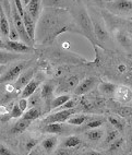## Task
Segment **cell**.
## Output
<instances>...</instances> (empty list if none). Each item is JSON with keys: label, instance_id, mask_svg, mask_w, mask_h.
<instances>
[{"label": "cell", "instance_id": "obj_1", "mask_svg": "<svg viewBox=\"0 0 132 155\" xmlns=\"http://www.w3.org/2000/svg\"><path fill=\"white\" fill-rule=\"evenodd\" d=\"M66 19L67 13L64 10L52 9L45 12L38 22V37H41L44 42H51L57 35L69 31L71 26L68 23H63V20Z\"/></svg>", "mask_w": 132, "mask_h": 155}, {"label": "cell", "instance_id": "obj_2", "mask_svg": "<svg viewBox=\"0 0 132 155\" xmlns=\"http://www.w3.org/2000/svg\"><path fill=\"white\" fill-rule=\"evenodd\" d=\"M77 21L81 34L85 35L93 44H95L96 38H95V34H94L93 21H92L91 17L88 15L85 9H81L79 11V13L77 14Z\"/></svg>", "mask_w": 132, "mask_h": 155}, {"label": "cell", "instance_id": "obj_3", "mask_svg": "<svg viewBox=\"0 0 132 155\" xmlns=\"http://www.w3.org/2000/svg\"><path fill=\"white\" fill-rule=\"evenodd\" d=\"M11 17H12V20H13L14 26H15V28L18 30V33H19V35H20V39H22L23 42L26 43V44L30 45V46H33L34 42L31 39L28 32L25 30L23 18H22V15L20 14V12L18 11V9L15 6H14L13 8H11Z\"/></svg>", "mask_w": 132, "mask_h": 155}, {"label": "cell", "instance_id": "obj_4", "mask_svg": "<svg viewBox=\"0 0 132 155\" xmlns=\"http://www.w3.org/2000/svg\"><path fill=\"white\" fill-rule=\"evenodd\" d=\"M75 114L74 108H70V109H60L57 113L49 115L48 117H46V119L44 120V122L46 124H50V122H64L69 119L70 117Z\"/></svg>", "mask_w": 132, "mask_h": 155}, {"label": "cell", "instance_id": "obj_5", "mask_svg": "<svg viewBox=\"0 0 132 155\" xmlns=\"http://www.w3.org/2000/svg\"><path fill=\"white\" fill-rule=\"evenodd\" d=\"M23 70H24V64H19L13 66L12 68H10L8 71L3 72V74L0 77V84L17 80L18 77L23 72Z\"/></svg>", "mask_w": 132, "mask_h": 155}, {"label": "cell", "instance_id": "obj_6", "mask_svg": "<svg viewBox=\"0 0 132 155\" xmlns=\"http://www.w3.org/2000/svg\"><path fill=\"white\" fill-rule=\"evenodd\" d=\"M114 98L117 102L127 104L132 100V91L130 87L126 85H117L115 92H114Z\"/></svg>", "mask_w": 132, "mask_h": 155}, {"label": "cell", "instance_id": "obj_7", "mask_svg": "<svg viewBox=\"0 0 132 155\" xmlns=\"http://www.w3.org/2000/svg\"><path fill=\"white\" fill-rule=\"evenodd\" d=\"M96 84H97L96 78H93V77L86 78L82 82H80V83L78 84V86L74 89V94L75 95L86 94V93H88L91 90H93Z\"/></svg>", "mask_w": 132, "mask_h": 155}, {"label": "cell", "instance_id": "obj_8", "mask_svg": "<svg viewBox=\"0 0 132 155\" xmlns=\"http://www.w3.org/2000/svg\"><path fill=\"white\" fill-rule=\"evenodd\" d=\"M80 83V80L77 75H71V77L67 78L66 80L61 81V83L58 85L57 91L58 93H63V92H70L73 91L78 86V84Z\"/></svg>", "mask_w": 132, "mask_h": 155}, {"label": "cell", "instance_id": "obj_9", "mask_svg": "<svg viewBox=\"0 0 132 155\" xmlns=\"http://www.w3.org/2000/svg\"><path fill=\"white\" fill-rule=\"evenodd\" d=\"M33 75H34V70L33 69H28L26 70L25 72H22L21 74L18 77L17 81H15V83H14V87L17 90L18 92L21 91V90L24 87L26 84L30 82L32 79H33Z\"/></svg>", "mask_w": 132, "mask_h": 155}, {"label": "cell", "instance_id": "obj_10", "mask_svg": "<svg viewBox=\"0 0 132 155\" xmlns=\"http://www.w3.org/2000/svg\"><path fill=\"white\" fill-rule=\"evenodd\" d=\"M22 18H23V22H24L25 30H26V32H28V34L31 37V39L34 42V39H35V33H36L35 20L31 17L26 10H24V13H23Z\"/></svg>", "mask_w": 132, "mask_h": 155}, {"label": "cell", "instance_id": "obj_11", "mask_svg": "<svg viewBox=\"0 0 132 155\" xmlns=\"http://www.w3.org/2000/svg\"><path fill=\"white\" fill-rule=\"evenodd\" d=\"M7 46H8L9 50H12V51H15V53H30L32 50V46L28 45L24 42H19V41H10L9 39L7 42Z\"/></svg>", "mask_w": 132, "mask_h": 155}, {"label": "cell", "instance_id": "obj_12", "mask_svg": "<svg viewBox=\"0 0 132 155\" xmlns=\"http://www.w3.org/2000/svg\"><path fill=\"white\" fill-rule=\"evenodd\" d=\"M41 0H31L26 6V11L28 12L31 17L35 20V22L38 20L41 12Z\"/></svg>", "mask_w": 132, "mask_h": 155}, {"label": "cell", "instance_id": "obj_13", "mask_svg": "<svg viewBox=\"0 0 132 155\" xmlns=\"http://www.w3.org/2000/svg\"><path fill=\"white\" fill-rule=\"evenodd\" d=\"M39 84H41V81L39 80H37V79H32V80L23 87L22 93H21V97L28 98V97L32 96L36 92V90H37V87L39 86Z\"/></svg>", "mask_w": 132, "mask_h": 155}, {"label": "cell", "instance_id": "obj_14", "mask_svg": "<svg viewBox=\"0 0 132 155\" xmlns=\"http://www.w3.org/2000/svg\"><path fill=\"white\" fill-rule=\"evenodd\" d=\"M94 25V34H95V38L98 39L99 42H106L108 39V32L107 30L103 26L102 24L95 20H92Z\"/></svg>", "mask_w": 132, "mask_h": 155}, {"label": "cell", "instance_id": "obj_15", "mask_svg": "<svg viewBox=\"0 0 132 155\" xmlns=\"http://www.w3.org/2000/svg\"><path fill=\"white\" fill-rule=\"evenodd\" d=\"M54 91H55V87H54V85H52V84H49V83L44 84V85H43V87H41V98L45 101L47 107L50 105V102H51V100H52V94H54Z\"/></svg>", "mask_w": 132, "mask_h": 155}, {"label": "cell", "instance_id": "obj_16", "mask_svg": "<svg viewBox=\"0 0 132 155\" xmlns=\"http://www.w3.org/2000/svg\"><path fill=\"white\" fill-rule=\"evenodd\" d=\"M111 8L117 11L129 12L132 10V0H116L111 5Z\"/></svg>", "mask_w": 132, "mask_h": 155}, {"label": "cell", "instance_id": "obj_17", "mask_svg": "<svg viewBox=\"0 0 132 155\" xmlns=\"http://www.w3.org/2000/svg\"><path fill=\"white\" fill-rule=\"evenodd\" d=\"M9 31H10V23H9L8 18L6 17L2 7L0 6V32L2 33V35L8 36Z\"/></svg>", "mask_w": 132, "mask_h": 155}, {"label": "cell", "instance_id": "obj_18", "mask_svg": "<svg viewBox=\"0 0 132 155\" xmlns=\"http://www.w3.org/2000/svg\"><path fill=\"white\" fill-rule=\"evenodd\" d=\"M64 131L62 122H50L47 124L44 128V132L46 133H62Z\"/></svg>", "mask_w": 132, "mask_h": 155}, {"label": "cell", "instance_id": "obj_19", "mask_svg": "<svg viewBox=\"0 0 132 155\" xmlns=\"http://www.w3.org/2000/svg\"><path fill=\"white\" fill-rule=\"evenodd\" d=\"M58 143V139L56 137H48L41 142V147L47 153H51L55 150L56 145Z\"/></svg>", "mask_w": 132, "mask_h": 155}, {"label": "cell", "instance_id": "obj_20", "mask_svg": "<svg viewBox=\"0 0 132 155\" xmlns=\"http://www.w3.org/2000/svg\"><path fill=\"white\" fill-rule=\"evenodd\" d=\"M31 120H28V119H24V118H22V119H20L19 121L14 125V127L12 128L11 132L14 133V134H19V133L23 132V131H25L26 129H28V127H30L31 125Z\"/></svg>", "mask_w": 132, "mask_h": 155}, {"label": "cell", "instance_id": "obj_21", "mask_svg": "<svg viewBox=\"0 0 132 155\" xmlns=\"http://www.w3.org/2000/svg\"><path fill=\"white\" fill-rule=\"evenodd\" d=\"M70 98H71V97L68 94L59 95V96L52 98L51 102H50V109H57V108H59L60 106H62L67 101H69Z\"/></svg>", "mask_w": 132, "mask_h": 155}, {"label": "cell", "instance_id": "obj_22", "mask_svg": "<svg viewBox=\"0 0 132 155\" xmlns=\"http://www.w3.org/2000/svg\"><path fill=\"white\" fill-rule=\"evenodd\" d=\"M103 134H104V131L102 129H99V127L93 128V129H91L90 131L86 132V137L91 141H99L103 138Z\"/></svg>", "mask_w": 132, "mask_h": 155}, {"label": "cell", "instance_id": "obj_23", "mask_svg": "<svg viewBox=\"0 0 132 155\" xmlns=\"http://www.w3.org/2000/svg\"><path fill=\"white\" fill-rule=\"evenodd\" d=\"M116 87H117V85L114 83H110V82H102L101 85H99V91L105 95H113Z\"/></svg>", "mask_w": 132, "mask_h": 155}, {"label": "cell", "instance_id": "obj_24", "mask_svg": "<svg viewBox=\"0 0 132 155\" xmlns=\"http://www.w3.org/2000/svg\"><path fill=\"white\" fill-rule=\"evenodd\" d=\"M79 144H81V139L77 136H71L68 137V138L63 141L62 145L67 149H71V147H78Z\"/></svg>", "mask_w": 132, "mask_h": 155}, {"label": "cell", "instance_id": "obj_25", "mask_svg": "<svg viewBox=\"0 0 132 155\" xmlns=\"http://www.w3.org/2000/svg\"><path fill=\"white\" fill-rule=\"evenodd\" d=\"M91 119V117L90 116H74V117H70L69 119L67 120L69 125H72V126H81L82 124H84L85 121Z\"/></svg>", "mask_w": 132, "mask_h": 155}, {"label": "cell", "instance_id": "obj_26", "mask_svg": "<svg viewBox=\"0 0 132 155\" xmlns=\"http://www.w3.org/2000/svg\"><path fill=\"white\" fill-rule=\"evenodd\" d=\"M41 115V113L38 108L34 107V108L28 109V110L23 115V118H24V119H28V120H31V121H33V120L39 118Z\"/></svg>", "mask_w": 132, "mask_h": 155}, {"label": "cell", "instance_id": "obj_27", "mask_svg": "<svg viewBox=\"0 0 132 155\" xmlns=\"http://www.w3.org/2000/svg\"><path fill=\"white\" fill-rule=\"evenodd\" d=\"M108 120H109L110 125H113L114 127L117 129V130H119V131L124 130V122L122 121L121 119H119V118H116V117H109V118H108Z\"/></svg>", "mask_w": 132, "mask_h": 155}, {"label": "cell", "instance_id": "obj_28", "mask_svg": "<svg viewBox=\"0 0 132 155\" xmlns=\"http://www.w3.org/2000/svg\"><path fill=\"white\" fill-rule=\"evenodd\" d=\"M13 58H17V56H14L13 54L10 53H5V51H0V64H5L8 61L12 60Z\"/></svg>", "mask_w": 132, "mask_h": 155}, {"label": "cell", "instance_id": "obj_29", "mask_svg": "<svg viewBox=\"0 0 132 155\" xmlns=\"http://www.w3.org/2000/svg\"><path fill=\"white\" fill-rule=\"evenodd\" d=\"M23 115V110L19 107V105H14L12 107V110L9 115V118H19Z\"/></svg>", "mask_w": 132, "mask_h": 155}, {"label": "cell", "instance_id": "obj_30", "mask_svg": "<svg viewBox=\"0 0 132 155\" xmlns=\"http://www.w3.org/2000/svg\"><path fill=\"white\" fill-rule=\"evenodd\" d=\"M118 114L119 116L121 117H128V116H132V107H129V106H126V107H121L120 109L116 111Z\"/></svg>", "mask_w": 132, "mask_h": 155}, {"label": "cell", "instance_id": "obj_31", "mask_svg": "<svg viewBox=\"0 0 132 155\" xmlns=\"http://www.w3.org/2000/svg\"><path fill=\"white\" fill-rule=\"evenodd\" d=\"M78 102H79V100H75V98L72 100V98H70V100L67 101L62 106H60L59 109H70V108H74L75 106H77Z\"/></svg>", "mask_w": 132, "mask_h": 155}, {"label": "cell", "instance_id": "obj_32", "mask_svg": "<svg viewBox=\"0 0 132 155\" xmlns=\"http://www.w3.org/2000/svg\"><path fill=\"white\" fill-rule=\"evenodd\" d=\"M118 133H119V130H109L107 133V137H106V140H105V143L106 144L111 143L115 139H117Z\"/></svg>", "mask_w": 132, "mask_h": 155}, {"label": "cell", "instance_id": "obj_33", "mask_svg": "<svg viewBox=\"0 0 132 155\" xmlns=\"http://www.w3.org/2000/svg\"><path fill=\"white\" fill-rule=\"evenodd\" d=\"M124 143V139H117V140H114L111 143H110V147H109V151L110 152H114V151H117L119 147H121V144Z\"/></svg>", "mask_w": 132, "mask_h": 155}, {"label": "cell", "instance_id": "obj_34", "mask_svg": "<svg viewBox=\"0 0 132 155\" xmlns=\"http://www.w3.org/2000/svg\"><path fill=\"white\" fill-rule=\"evenodd\" d=\"M103 125V120H99V119H91L90 121L86 124L85 128L87 129H93V128H98Z\"/></svg>", "mask_w": 132, "mask_h": 155}, {"label": "cell", "instance_id": "obj_35", "mask_svg": "<svg viewBox=\"0 0 132 155\" xmlns=\"http://www.w3.org/2000/svg\"><path fill=\"white\" fill-rule=\"evenodd\" d=\"M37 144H38V141H37V140H35V139H31V140H28V141L25 143V149H26V151H32Z\"/></svg>", "mask_w": 132, "mask_h": 155}, {"label": "cell", "instance_id": "obj_36", "mask_svg": "<svg viewBox=\"0 0 132 155\" xmlns=\"http://www.w3.org/2000/svg\"><path fill=\"white\" fill-rule=\"evenodd\" d=\"M46 5V6H49V7H56V6H59L60 3H62L64 0H41Z\"/></svg>", "mask_w": 132, "mask_h": 155}, {"label": "cell", "instance_id": "obj_37", "mask_svg": "<svg viewBox=\"0 0 132 155\" xmlns=\"http://www.w3.org/2000/svg\"><path fill=\"white\" fill-rule=\"evenodd\" d=\"M13 2H14V6L17 7L18 11L20 12V14H21V15H23V13H24V8H23L22 0H13Z\"/></svg>", "mask_w": 132, "mask_h": 155}, {"label": "cell", "instance_id": "obj_38", "mask_svg": "<svg viewBox=\"0 0 132 155\" xmlns=\"http://www.w3.org/2000/svg\"><path fill=\"white\" fill-rule=\"evenodd\" d=\"M18 105H19V107L24 111L25 109L28 107V101L26 100V98H24V97H22V98L20 100V102L18 103Z\"/></svg>", "mask_w": 132, "mask_h": 155}, {"label": "cell", "instance_id": "obj_39", "mask_svg": "<svg viewBox=\"0 0 132 155\" xmlns=\"http://www.w3.org/2000/svg\"><path fill=\"white\" fill-rule=\"evenodd\" d=\"M0 155H13V153L8 147H6L5 145L0 143Z\"/></svg>", "mask_w": 132, "mask_h": 155}, {"label": "cell", "instance_id": "obj_40", "mask_svg": "<svg viewBox=\"0 0 132 155\" xmlns=\"http://www.w3.org/2000/svg\"><path fill=\"white\" fill-rule=\"evenodd\" d=\"M118 41L121 43V44H127L128 43V37H127L126 35H124V34H118Z\"/></svg>", "mask_w": 132, "mask_h": 155}, {"label": "cell", "instance_id": "obj_41", "mask_svg": "<svg viewBox=\"0 0 132 155\" xmlns=\"http://www.w3.org/2000/svg\"><path fill=\"white\" fill-rule=\"evenodd\" d=\"M56 154H59V155H69L71 154V152H69V150L66 149H58L57 152H56Z\"/></svg>", "mask_w": 132, "mask_h": 155}, {"label": "cell", "instance_id": "obj_42", "mask_svg": "<svg viewBox=\"0 0 132 155\" xmlns=\"http://www.w3.org/2000/svg\"><path fill=\"white\" fill-rule=\"evenodd\" d=\"M127 70H128V67H127L126 64H119V67H118L119 73H124V72H127Z\"/></svg>", "mask_w": 132, "mask_h": 155}, {"label": "cell", "instance_id": "obj_43", "mask_svg": "<svg viewBox=\"0 0 132 155\" xmlns=\"http://www.w3.org/2000/svg\"><path fill=\"white\" fill-rule=\"evenodd\" d=\"M0 49H8V46H7V44L3 42L2 39H0Z\"/></svg>", "mask_w": 132, "mask_h": 155}, {"label": "cell", "instance_id": "obj_44", "mask_svg": "<svg viewBox=\"0 0 132 155\" xmlns=\"http://www.w3.org/2000/svg\"><path fill=\"white\" fill-rule=\"evenodd\" d=\"M127 28H128V32L132 35V21L130 20L129 22H128V25H127Z\"/></svg>", "mask_w": 132, "mask_h": 155}, {"label": "cell", "instance_id": "obj_45", "mask_svg": "<svg viewBox=\"0 0 132 155\" xmlns=\"http://www.w3.org/2000/svg\"><path fill=\"white\" fill-rule=\"evenodd\" d=\"M6 89H7V91H8V92H12L13 90H15V87H14V85H12V84H7Z\"/></svg>", "mask_w": 132, "mask_h": 155}, {"label": "cell", "instance_id": "obj_46", "mask_svg": "<svg viewBox=\"0 0 132 155\" xmlns=\"http://www.w3.org/2000/svg\"><path fill=\"white\" fill-rule=\"evenodd\" d=\"M5 71H6V66H5V64H1V66H0V77L3 74Z\"/></svg>", "mask_w": 132, "mask_h": 155}, {"label": "cell", "instance_id": "obj_47", "mask_svg": "<svg viewBox=\"0 0 132 155\" xmlns=\"http://www.w3.org/2000/svg\"><path fill=\"white\" fill-rule=\"evenodd\" d=\"M31 0H22V2H23V6H28V3L30 2Z\"/></svg>", "mask_w": 132, "mask_h": 155}, {"label": "cell", "instance_id": "obj_48", "mask_svg": "<svg viewBox=\"0 0 132 155\" xmlns=\"http://www.w3.org/2000/svg\"><path fill=\"white\" fill-rule=\"evenodd\" d=\"M104 1H106V2H111L113 0H104Z\"/></svg>", "mask_w": 132, "mask_h": 155}, {"label": "cell", "instance_id": "obj_49", "mask_svg": "<svg viewBox=\"0 0 132 155\" xmlns=\"http://www.w3.org/2000/svg\"><path fill=\"white\" fill-rule=\"evenodd\" d=\"M131 79H132V69H131Z\"/></svg>", "mask_w": 132, "mask_h": 155}, {"label": "cell", "instance_id": "obj_50", "mask_svg": "<svg viewBox=\"0 0 132 155\" xmlns=\"http://www.w3.org/2000/svg\"><path fill=\"white\" fill-rule=\"evenodd\" d=\"M95 1H101V0H95Z\"/></svg>", "mask_w": 132, "mask_h": 155}, {"label": "cell", "instance_id": "obj_51", "mask_svg": "<svg viewBox=\"0 0 132 155\" xmlns=\"http://www.w3.org/2000/svg\"><path fill=\"white\" fill-rule=\"evenodd\" d=\"M130 20H131V21H132V17H131V18H130Z\"/></svg>", "mask_w": 132, "mask_h": 155}, {"label": "cell", "instance_id": "obj_52", "mask_svg": "<svg viewBox=\"0 0 132 155\" xmlns=\"http://www.w3.org/2000/svg\"><path fill=\"white\" fill-rule=\"evenodd\" d=\"M131 142H132V136H131Z\"/></svg>", "mask_w": 132, "mask_h": 155}, {"label": "cell", "instance_id": "obj_53", "mask_svg": "<svg viewBox=\"0 0 132 155\" xmlns=\"http://www.w3.org/2000/svg\"><path fill=\"white\" fill-rule=\"evenodd\" d=\"M131 124H132V121H131Z\"/></svg>", "mask_w": 132, "mask_h": 155}]
</instances>
